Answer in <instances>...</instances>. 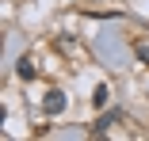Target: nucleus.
Returning <instances> with one entry per match:
<instances>
[{
	"instance_id": "nucleus-1",
	"label": "nucleus",
	"mask_w": 149,
	"mask_h": 141,
	"mask_svg": "<svg viewBox=\"0 0 149 141\" xmlns=\"http://www.w3.org/2000/svg\"><path fill=\"white\" fill-rule=\"evenodd\" d=\"M65 103H69V99H65V92H57V88L42 95V111H46V115H61Z\"/></svg>"
},
{
	"instance_id": "nucleus-3",
	"label": "nucleus",
	"mask_w": 149,
	"mask_h": 141,
	"mask_svg": "<svg viewBox=\"0 0 149 141\" xmlns=\"http://www.w3.org/2000/svg\"><path fill=\"white\" fill-rule=\"evenodd\" d=\"M15 73H19V80H35V61L31 57H19L15 61Z\"/></svg>"
},
{
	"instance_id": "nucleus-2",
	"label": "nucleus",
	"mask_w": 149,
	"mask_h": 141,
	"mask_svg": "<svg viewBox=\"0 0 149 141\" xmlns=\"http://www.w3.org/2000/svg\"><path fill=\"white\" fill-rule=\"evenodd\" d=\"M118 118H123V111H118V107H115V111H107V115H103V118H100V122H96L92 130H96V133H103V130H107V126H115Z\"/></svg>"
},
{
	"instance_id": "nucleus-4",
	"label": "nucleus",
	"mask_w": 149,
	"mask_h": 141,
	"mask_svg": "<svg viewBox=\"0 0 149 141\" xmlns=\"http://www.w3.org/2000/svg\"><path fill=\"white\" fill-rule=\"evenodd\" d=\"M92 103H96V107H107V88H103V84L96 88V95H92Z\"/></svg>"
}]
</instances>
